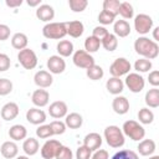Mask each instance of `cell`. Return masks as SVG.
Wrapping results in <instances>:
<instances>
[{"label": "cell", "mask_w": 159, "mask_h": 159, "mask_svg": "<svg viewBox=\"0 0 159 159\" xmlns=\"http://www.w3.org/2000/svg\"><path fill=\"white\" fill-rule=\"evenodd\" d=\"M134 50L138 55H140L143 58H147V60H154L157 58L158 53H159V46L155 41L145 37V36H142V37H138L134 42Z\"/></svg>", "instance_id": "1"}, {"label": "cell", "mask_w": 159, "mask_h": 159, "mask_svg": "<svg viewBox=\"0 0 159 159\" xmlns=\"http://www.w3.org/2000/svg\"><path fill=\"white\" fill-rule=\"evenodd\" d=\"M104 139L111 148H120L124 145L125 138L122 129L117 125H108L104 129Z\"/></svg>", "instance_id": "2"}, {"label": "cell", "mask_w": 159, "mask_h": 159, "mask_svg": "<svg viewBox=\"0 0 159 159\" xmlns=\"http://www.w3.org/2000/svg\"><path fill=\"white\" fill-rule=\"evenodd\" d=\"M42 35L50 40H60L67 35L66 22H48L42 27Z\"/></svg>", "instance_id": "3"}, {"label": "cell", "mask_w": 159, "mask_h": 159, "mask_svg": "<svg viewBox=\"0 0 159 159\" xmlns=\"http://www.w3.org/2000/svg\"><path fill=\"white\" fill-rule=\"evenodd\" d=\"M122 132L124 135L129 137L132 140H142L145 135V130H144L143 125L133 119H129L123 123Z\"/></svg>", "instance_id": "4"}, {"label": "cell", "mask_w": 159, "mask_h": 159, "mask_svg": "<svg viewBox=\"0 0 159 159\" xmlns=\"http://www.w3.org/2000/svg\"><path fill=\"white\" fill-rule=\"evenodd\" d=\"M17 60H19L20 65L25 70H34L37 66V56H36V53L34 52V50L27 48V47L21 50V51H19Z\"/></svg>", "instance_id": "5"}, {"label": "cell", "mask_w": 159, "mask_h": 159, "mask_svg": "<svg viewBox=\"0 0 159 159\" xmlns=\"http://www.w3.org/2000/svg\"><path fill=\"white\" fill-rule=\"evenodd\" d=\"M130 62L124 58V57H118L116 58L112 65L109 66V72L113 77H120V76H124V75H128L129 71H130Z\"/></svg>", "instance_id": "6"}, {"label": "cell", "mask_w": 159, "mask_h": 159, "mask_svg": "<svg viewBox=\"0 0 159 159\" xmlns=\"http://www.w3.org/2000/svg\"><path fill=\"white\" fill-rule=\"evenodd\" d=\"M153 27V19L147 14H138L134 17V29L139 35L148 34Z\"/></svg>", "instance_id": "7"}, {"label": "cell", "mask_w": 159, "mask_h": 159, "mask_svg": "<svg viewBox=\"0 0 159 159\" xmlns=\"http://www.w3.org/2000/svg\"><path fill=\"white\" fill-rule=\"evenodd\" d=\"M72 61H73L75 66H77L80 68H86V70L94 65V58L92 57L91 53L86 52L84 50L75 51V53L72 56Z\"/></svg>", "instance_id": "8"}, {"label": "cell", "mask_w": 159, "mask_h": 159, "mask_svg": "<svg viewBox=\"0 0 159 159\" xmlns=\"http://www.w3.org/2000/svg\"><path fill=\"white\" fill-rule=\"evenodd\" d=\"M125 86L128 87V89L133 93H139L143 91L144 86H145V81L144 78L137 73V72H132V73H128L127 77H125Z\"/></svg>", "instance_id": "9"}, {"label": "cell", "mask_w": 159, "mask_h": 159, "mask_svg": "<svg viewBox=\"0 0 159 159\" xmlns=\"http://www.w3.org/2000/svg\"><path fill=\"white\" fill-rule=\"evenodd\" d=\"M62 144L56 139H48L45 142V144L41 147V157L43 159H53L56 157L57 150L60 149Z\"/></svg>", "instance_id": "10"}, {"label": "cell", "mask_w": 159, "mask_h": 159, "mask_svg": "<svg viewBox=\"0 0 159 159\" xmlns=\"http://www.w3.org/2000/svg\"><path fill=\"white\" fill-rule=\"evenodd\" d=\"M46 65H47V68L50 70V73H53V75H60L66 70V62L58 55L50 56L47 58Z\"/></svg>", "instance_id": "11"}, {"label": "cell", "mask_w": 159, "mask_h": 159, "mask_svg": "<svg viewBox=\"0 0 159 159\" xmlns=\"http://www.w3.org/2000/svg\"><path fill=\"white\" fill-rule=\"evenodd\" d=\"M67 104L63 102V101H55L50 104L48 107V113L52 118H56V119H60V118H63L67 116Z\"/></svg>", "instance_id": "12"}, {"label": "cell", "mask_w": 159, "mask_h": 159, "mask_svg": "<svg viewBox=\"0 0 159 159\" xmlns=\"http://www.w3.org/2000/svg\"><path fill=\"white\" fill-rule=\"evenodd\" d=\"M34 82L39 88H48L53 82V77H52V75L50 72L41 70V71L35 73Z\"/></svg>", "instance_id": "13"}, {"label": "cell", "mask_w": 159, "mask_h": 159, "mask_svg": "<svg viewBox=\"0 0 159 159\" xmlns=\"http://www.w3.org/2000/svg\"><path fill=\"white\" fill-rule=\"evenodd\" d=\"M26 119L29 123L39 125L46 120V113L40 108H30L26 112Z\"/></svg>", "instance_id": "14"}, {"label": "cell", "mask_w": 159, "mask_h": 159, "mask_svg": "<svg viewBox=\"0 0 159 159\" xmlns=\"http://www.w3.org/2000/svg\"><path fill=\"white\" fill-rule=\"evenodd\" d=\"M36 17L43 22H50L55 17V10L48 4H41L36 9Z\"/></svg>", "instance_id": "15"}, {"label": "cell", "mask_w": 159, "mask_h": 159, "mask_svg": "<svg viewBox=\"0 0 159 159\" xmlns=\"http://www.w3.org/2000/svg\"><path fill=\"white\" fill-rule=\"evenodd\" d=\"M48 101H50V94H48V92H47L46 89H43V88L36 89V91L32 93V96H31V102H32L36 107H39V108L47 106V104H48Z\"/></svg>", "instance_id": "16"}, {"label": "cell", "mask_w": 159, "mask_h": 159, "mask_svg": "<svg viewBox=\"0 0 159 159\" xmlns=\"http://www.w3.org/2000/svg\"><path fill=\"white\" fill-rule=\"evenodd\" d=\"M83 145L87 147L91 152H96L102 145V137L98 133H88L83 139Z\"/></svg>", "instance_id": "17"}, {"label": "cell", "mask_w": 159, "mask_h": 159, "mask_svg": "<svg viewBox=\"0 0 159 159\" xmlns=\"http://www.w3.org/2000/svg\"><path fill=\"white\" fill-rule=\"evenodd\" d=\"M0 153L1 155L5 158V159H12V158H16L17 157V153H19V147L15 142H11V140H7V142H4L0 147Z\"/></svg>", "instance_id": "18"}, {"label": "cell", "mask_w": 159, "mask_h": 159, "mask_svg": "<svg viewBox=\"0 0 159 159\" xmlns=\"http://www.w3.org/2000/svg\"><path fill=\"white\" fill-rule=\"evenodd\" d=\"M112 108L119 116L125 114L129 111V101L124 96H117L112 102Z\"/></svg>", "instance_id": "19"}, {"label": "cell", "mask_w": 159, "mask_h": 159, "mask_svg": "<svg viewBox=\"0 0 159 159\" xmlns=\"http://www.w3.org/2000/svg\"><path fill=\"white\" fill-rule=\"evenodd\" d=\"M19 116V106L15 102H7L1 108V118L5 120H12Z\"/></svg>", "instance_id": "20"}, {"label": "cell", "mask_w": 159, "mask_h": 159, "mask_svg": "<svg viewBox=\"0 0 159 159\" xmlns=\"http://www.w3.org/2000/svg\"><path fill=\"white\" fill-rule=\"evenodd\" d=\"M106 88L107 91L111 93V94H114V96H118L119 93L123 92L124 89V83L120 78L118 77H111L107 82H106Z\"/></svg>", "instance_id": "21"}, {"label": "cell", "mask_w": 159, "mask_h": 159, "mask_svg": "<svg viewBox=\"0 0 159 159\" xmlns=\"http://www.w3.org/2000/svg\"><path fill=\"white\" fill-rule=\"evenodd\" d=\"M155 148H157V145H155V142L153 139H143V140L139 142L137 149H138V152H139L140 155H143V157H150L155 152Z\"/></svg>", "instance_id": "22"}, {"label": "cell", "mask_w": 159, "mask_h": 159, "mask_svg": "<svg viewBox=\"0 0 159 159\" xmlns=\"http://www.w3.org/2000/svg\"><path fill=\"white\" fill-rule=\"evenodd\" d=\"M67 26V35H70L71 37L73 39H77V37H81L83 31H84V26L81 21L78 20H75V21H70L66 24Z\"/></svg>", "instance_id": "23"}, {"label": "cell", "mask_w": 159, "mask_h": 159, "mask_svg": "<svg viewBox=\"0 0 159 159\" xmlns=\"http://www.w3.org/2000/svg\"><path fill=\"white\" fill-rule=\"evenodd\" d=\"M39 149H40V144H39L37 139H35V138H27L22 143V150L25 152V154L27 157L35 155L39 152Z\"/></svg>", "instance_id": "24"}, {"label": "cell", "mask_w": 159, "mask_h": 159, "mask_svg": "<svg viewBox=\"0 0 159 159\" xmlns=\"http://www.w3.org/2000/svg\"><path fill=\"white\" fill-rule=\"evenodd\" d=\"M113 31L116 36L127 37L130 34V25L125 20H117L113 26Z\"/></svg>", "instance_id": "25"}, {"label": "cell", "mask_w": 159, "mask_h": 159, "mask_svg": "<svg viewBox=\"0 0 159 159\" xmlns=\"http://www.w3.org/2000/svg\"><path fill=\"white\" fill-rule=\"evenodd\" d=\"M27 43H29L27 36H26L25 34H22V32H16V34H14L12 37H11V46H12L15 50L21 51V50L26 48Z\"/></svg>", "instance_id": "26"}, {"label": "cell", "mask_w": 159, "mask_h": 159, "mask_svg": "<svg viewBox=\"0 0 159 159\" xmlns=\"http://www.w3.org/2000/svg\"><path fill=\"white\" fill-rule=\"evenodd\" d=\"M27 135V129L21 124H14L9 129V137L12 140H22Z\"/></svg>", "instance_id": "27"}, {"label": "cell", "mask_w": 159, "mask_h": 159, "mask_svg": "<svg viewBox=\"0 0 159 159\" xmlns=\"http://www.w3.org/2000/svg\"><path fill=\"white\" fill-rule=\"evenodd\" d=\"M145 104L150 108H158L159 107V89L153 87L145 93Z\"/></svg>", "instance_id": "28"}, {"label": "cell", "mask_w": 159, "mask_h": 159, "mask_svg": "<svg viewBox=\"0 0 159 159\" xmlns=\"http://www.w3.org/2000/svg\"><path fill=\"white\" fill-rule=\"evenodd\" d=\"M83 123V118L80 113H76V112H72L70 114L66 116V119H65V124L66 127L71 128V129H77L82 125Z\"/></svg>", "instance_id": "29"}, {"label": "cell", "mask_w": 159, "mask_h": 159, "mask_svg": "<svg viewBox=\"0 0 159 159\" xmlns=\"http://www.w3.org/2000/svg\"><path fill=\"white\" fill-rule=\"evenodd\" d=\"M57 52H58V56L61 57H68L73 53V43L70 41V40H61L58 43H57Z\"/></svg>", "instance_id": "30"}, {"label": "cell", "mask_w": 159, "mask_h": 159, "mask_svg": "<svg viewBox=\"0 0 159 159\" xmlns=\"http://www.w3.org/2000/svg\"><path fill=\"white\" fill-rule=\"evenodd\" d=\"M101 45L104 47V50L112 52L118 47V39L114 34H108L101 40Z\"/></svg>", "instance_id": "31"}, {"label": "cell", "mask_w": 159, "mask_h": 159, "mask_svg": "<svg viewBox=\"0 0 159 159\" xmlns=\"http://www.w3.org/2000/svg\"><path fill=\"white\" fill-rule=\"evenodd\" d=\"M99 46H101V40L96 39L94 36H88L84 40V51L88 53L97 52L99 50Z\"/></svg>", "instance_id": "32"}, {"label": "cell", "mask_w": 159, "mask_h": 159, "mask_svg": "<svg viewBox=\"0 0 159 159\" xmlns=\"http://www.w3.org/2000/svg\"><path fill=\"white\" fill-rule=\"evenodd\" d=\"M86 75H87V77H88L89 80H92V81H98V80H101V78L103 77L104 71H103V68H102L101 66H98V65L94 63L92 67L87 68Z\"/></svg>", "instance_id": "33"}, {"label": "cell", "mask_w": 159, "mask_h": 159, "mask_svg": "<svg viewBox=\"0 0 159 159\" xmlns=\"http://www.w3.org/2000/svg\"><path fill=\"white\" fill-rule=\"evenodd\" d=\"M138 119L142 124H150L154 120V113L149 108H140L138 112Z\"/></svg>", "instance_id": "34"}, {"label": "cell", "mask_w": 159, "mask_h": 159, "mask_svg": "<svg viewBox=\"0 0 159 159\" xmlns=\"http://www.w3.org/2000/svg\"><path fill=\"white\" fill-rule=\"evenodd\" d=\"M118 14L123 17V19H132L133 15H134V9L132 6V4L124 1V2H120L119 5V10H118Z\"/></svg>", "instance_id": "35"}, {"label": "cell", "mask_w": 159, "mask_h": 159, "mask_svg": "<svg viewBox=\"0 0 159 159\" xmlns=\"http://www.w3.org/2000/svg\"><path fill=\"white\" fill-rule=\"evenodd\" d=\"M152 61L147 60V58H139L134 62V70L140 73H144V72H148L149 70H152Z\"/></svg>", "instance_id": "36"}, {"label": "cell", "mask_w": 159, "mask_h": 159, "mask_svg": "<svg viewBox=\"0 0 159 159\" xmlns=\"http://www.w3.org/2000/svg\"><path fill=\"white\" fill-rule=\"evenodd\" d=\"M119 5H120V2L118 0H104L103 1V10L117 16L118 10H119Z\"/></svg>", "instance_id": "37"}, {"label": "cell", "mask_w": 159, "mask_h": 159, "mask_svg": "<svg viewBox=\"0 0 159 159\" xmlns=\"http://www.w3.org/2000/svg\"><path fill=\"white\" fill-rule=\"evenodd\" d=\"M68 5L73 12H82L87 7L88 1L87 0H70Z\"/></svg>", "instance_id": "38"}, {"label": "cell", "mask_w": 159, "mask_h": 159, "mask_svg": "<svg viewBox=\"0 0 159 159\" xmlns=\"http://www.w3.org/2000/svg\"><path fill=\"white\" fill-rule=\"evenodd\" d=\"M112 159H139L138 154L133 150H128V149H124V150H119L117 152Z\"/></svg>", "instance_id": "39"}, {"label": "cell", "mask_w": 159, "mask_h": 159, "mask_svg": "<svg viewBox=\"0 0 159 159\" xmlns=\"http://www.w3.org/2000/svg\"><path fill=\"white\" fill-rule=\"evenodd\" d=\"M50 128L52 130V134L53 135H60V134H63L66 132V124L61 120H53L50 123Z\"/></svg>", "instance_id": "40"}, {"label": "cell", "mask_w": 159, "mask_h": 159, "mask_svg": "<svg viewBox=\"0 0 159 159\" xmlns=\"http://www.w3.org/2000/svg\"><path fill=\"white\" fill-rule=\"evenodd\" d=\"M114 19L116 16L106 10H102L98 15V21L102 24V25H109V24H113L114 22Z\"/></svg>", "instance_id": "41"}, {"label": "cell", "mask_w": 159, "mask_h": 159, "mask_svg": "<svg viewBox=\"0 0 159 159\" xmlns=\"http://www.w3.org/2000/svg\"><path fill=\"white\" fill-rule=\"evenodd\" d=\"M72 158H73V153L66 145H61L55 157V159H72Z\"/></svg>", "instance_id": "42"}, {"label": "cell", "mask_w": 159, "mask_h": 159, "mask_svg": "<svg viewBox=\"0 0 159 159\" xmlns=\"http://www.w3.org/2000/svg\"><path fill=\"white\" fill-rule=\"evenodd\" d=\"M12 91V82L7 78H0V96H7Z\"/></svg>", "instance_id": "43"}, {"label": "cell", "mask_w": 159, "mask_h": 159, "mask_svg": "<svg viewBox=\"0 0 159 159\" xmlns=\"http://www.w3.org/2000/svg\"><path fill=\"white\" fill-rule=\"evenodd\" d=\"M36 135L41 139H46V138H50L52 134V130L50 128V124H42L40 125L37 129H36Z\"/></svg>", "instance_id": "44"}, {"label": "cell", "mask_w": 159, "mask_h": 159, "mask_svg": "<svg viewBox=\"0 0 159 159\" xmlns=\"http://www.w3.org/2000/svg\"><path fill=\"white\" fill-rule=\"evenodd\" d=\"M92 157V152L84 147V145H81L77 148L76 150V159H91Z\"/></svg>", "instance_id": "45"}, {"label": "cell", "mask_w": 159, "mask_h": 159, "mask_svg": "<svg viewBox=\"0 0 159 159\" xmlns=\"http://www.w3.org/2000/svg\"><path fill=\"white\" fill-rule=\"evenodd\" d=\"M11 61L6 53H0V72H5L10 68Z\"/></svg>", "instance_id": "46"}, {"label": "cell", "mask_w": 159, "mask_h": 159, "mask_svg": "<svg viewBox=\"0 0 159 159\" xmlns=\"http://www.w3.org/2000/svg\"><path fill=\"white\" fill-rule=\"evenodd\" d=\"M109 32H108V30L104 27V26H97V27H94L93 29V31H92V36H94L96 39H98V40H102L106 35H108Z\"/></svg>", "instance_id": "47"}, {"label": "cell", "mask_w": 159, "mask_h": 159, "mask_svg": "<svg viewBox=\"0 0 159 159\" xmlns=\"http://www.w3.org/2000/svg\"><path fill=\"white\" fill-rule=\"evenodd\" d=\"M148 81H149V83L153 86V87H158L159 86V71H152L150 73H149V76H148Z\"/></svg>", "instance_id": "48"}, {"label": "cell", "mask_w": 159, "mask_h": 159, "mask_svg": "<svg viewBox=\"0 0 159 159\" xmlns=\"http://www.w3.org/2000/svg\"><path fill=\"white\" fill-rule=\"evenodd\" d=\"M10 27L5 24H0V41H5L10 37Z\"/></svg>", "instance_id": "49"}, {"label": "cell", "mask_w": 159, "mask_h": 159, "mask_svg": "<svg viewBox=\"0 0 159 159\" xmlns=\"http://www.w3.org/2000/svg\"><path fill=\"white\" fill-rule=\"evenodd\" d=\"M91 159H109V154L104 149H98L94 152V154L91 157Z\"/></svg>", "instance_id": "50"}, {"label": "cell", "mask_w": 159, "mask_h": 159, "mask_svg": "<svg viewBox=\"0 0 159 159\" xmlns=\"http://www.w3.org/2000/svg\"><path fill=\"white\" fill-rule=\"evenodd\" d=\"M5 4L9 7H17V6H20L22 4V0H6Z\"/></svg>", "instance_id": "51"}, {"label": "cell", "mask_w": 159, "mask_h": 159, "mask_svg": "<svg viewBox=\"0 0 159 159\" xmlns=\"http://www.w3.org/2000/svg\"><path fill=\"white\" fill-rule=\"evenodd\" d=\"M26 4H27L29 6H32V7H35V6L39 7V6L41 5V0H27Z\"/></svg>", "instance_id": "52"}, {"label": "cell", "mask_w": 159, "mask_h": 159, "mask_svg": "<svg viewBox=\"0 0 159 159\" xmlns=\"http://www.w3.org/2000/svg\"><path fill=\"white\" fill-rule=\"evenodd\" d=\"M158 31H159V27H155V29L153 30V37H154L153 41H155V42L159 40V37H158Z\"/></svg>", "instance_id": "53"}, {"label": "cell", "mask_w": 159, "mask_h": 159, "mask_svg": "<svg viewBox=\"0 0 159 159\" xmlns=\"http://www.w3.org/2000/svg\"><path fill=\"white\" fill-rule=\"evenodd\" d=\"M16 159H30V157H27V155H19V157H16Z\"/></svg>", "instance_id": "54"}, {"label": "cell", "mask_w": 159, "mask_h": 159, "mask_svg": "<svg viewBox=\"0 0 159 159\" xmlns=\"http://www.w3.org/2000/svg\"><path fill=\"white\" fill-rule=\"evenodd\" d=\"M149 159H159V155H153V157H150Z\"/></svg>", "instance_id": "55"}, {"label": "cell", "mask_w": 159, "mask_h": 159, "mask_svg": "<svg viewBox=\"0 0 159 159\" xmlns=\"http://www.w3.org/2000/svg\"><path fill=\"white\" fill-rule=\"evenodd\" d=\"M0 127H1V124H0Z\"/></svg>", "instance_id": "56"}]
</instances>
